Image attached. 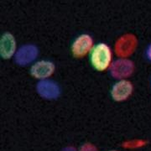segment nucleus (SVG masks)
<instances>
[{
	"mask_svg": "<svg viewBox=\"0 0 151 151\" xmlns=\"http://www.w3.org/2000/svg\"><path fill=\"white\" fill-rule=\"evenodd\" d=\"M90 63L97 71L109 70L113 63V50L106 43L100 42L94 45L89 54Z\"/></svg>",
	"mask_w": 151,
	"mask_h": 151,
	"instance_id": "nucleus-1",
	"label": "nucleus"
},
{
	"mask_svg": "<svg viewBox=\"0 0 151 151\" xmlns=\"http://www.w3.org/2000/svg\"><path fill=\"white\" fill-rule=\"evenodd\" d=\"M135 64L129 58H118L113 60L109 68L110 76L116 80H128L134 74Z\"/></svg>",
	"mask_w": 151,
	"mask_h": 151,
	"instance_id": "nucleus-2",
	"label": "nucleus"
},
{
	"mask_svg": "<svg viewBox=\"0 0 151 151\" xmlns=\"http://www.w3.org/2000/svg\"><path fill=\"white\" fill-rule=\"evenodd\" d=\"M94 41L89 34H81L74 39L70 45V52L76 58H83L90 54Z\"/></svg>",
	"mask_w": 151,
	"mask_h": 151,
	"instance_id": "nucleus-3",
	"label": "nucleus"
},
{
	"mask_svg": "<svg viewBox=\"0 0 151 151\" xmlns=\"http://www.w3.org/2000/svg\"><path fill=\"white\" fill-rule=\"evenodd\" d=\"M138 45V40L133 34H124L117 40L115 43V53L119 58H129L135 51Z\"/></svg>",
	"mask_w": 151,
	"mask_h": 151,
	"instance_id": "nucleus-4",
	"label": "nucleus"
},
{
	"mask_svg": "<svg viewBox=\"0 0 151 151\" xmlns=\"http://www.w3.org/2000/svg\"><path fill=\"white\" fill-rule=\"evenodd\" d=\"M39 55V48L34 44H24L17 50L14 57V62L19 66L34 64Z\"/></svg>",
	"mask_w": 151,
	"mask_h": 151,
	"instance_id": "nucleus-5",
	"label": "nucleus"
},
{
	"mask_svg": "<svg viewBox=\"0 0 151 151\" xmlns=\"http://www.w3.org/2000/svg\"><path fill=\"white\" fill-rule=\"evenodd\" d=\"M55 71V65L53 61L49 60H36L29 68L31 76L39 81L50 79Z\"/></svg>",
	"mask_w": 151,
	"mask_h": 151,
	"instance_id": "nucleus-6",
	"label": "nucleus"
},
{
	"mask_svg": "<svg viewBox=\"0 0 151 151\" xmlns=\"http://www.w3.org/2000/svg\"><path fill=\"white\" fill-rule=\"evenodd\" d=\"M36 92L40 97L46 100H55L61 94V89L56 81L46 79L38 81L36 83Z\"/></svg>",
	"mask_w": 151,
	"mask_h": 151,
	"instance_id": "nucleus-7",
	"label": "nucleus"
},
{
	"mask_svg": "<svg viewBox=\"0 0 151 151\" xmlns=\"http://www.w3.org/2000/svg\"><path fill=\"white\" fill-rule=\"evenodd\" d=\"M134 92V85L129 80H119L110 89V96L113 101L122 103L128 100Z\"/></svg>",
	"mask_w": 151,
	"mask_h": 151,
	"instance_id": "nucleus-8",
	"label": "nucleus"
},
{
	"mask_svg": "<svg viewBox=\"0 0 151 151\" xmlns=\"http://www.w3.org/2000/svg\"><path fill=\"white\" fill-rule=\"evenodd\" d=\"M17 50L15 37L10 32L4 33L0 40V55L4 60H9L14 57Z\"/></svg>",
	"mask_w": 151,
	"mask_h": 151,
	"instance_id": "nucleus-9",
	"label": "nucleus"
},
{
	"mask_svg": "<svg viewBox=\"0 0 151 151\" xmlns=\"http://www.w3.org/2000/svg\"><path fill=\"white\" fill-rule=\"evenodd\" d=\"M77 151H98V150L96 145H94L93 144L90 142H86L83 145H81Z\"/></svg>",
	"mask_w": 151,
	"mask_h": 151,
	"instance_id": "nucleus-10",
	"label": "nucleus"
},
{
	"mask_svg": "<svg viewBox=\"0 0 151 151\" xmlns=\"http://www.w3.org/2000/svg\"><path fill=\"white\" fill-rule=\"evenodd\" d=\"M145 56L146 59L148 60L150 62H151V43L147 46L145 50Z\"/></svg>",
	"mask_w": 151,
	"mask_h": 151,
	"instance_id": "nucleus-11",
	"label": "nucleus"
},
{
	"mask_svg": "<svg viewBox=\"0 0 151 151\" xmlns=\"http://www.w3.org/2000/svg\"><path fill=\"white\" fill-rule=\"evenodd\" d=\"M61 151H77V150H76L75 147H72V146H67V147H65L64 149H62Z\"/></svg>",
	"mask_w": 151,
	"mask_h": 151,
	"instance_id": "nucleus-12",
	"label": "nucleus"
},
{
	"mask_svg": "<svg viewBox=\"0 0 151 151\" xmlns=\"http://www.w3.org/2000/svg\"><path fill=\"white\" fill-rule=\"evenodd\" d=\"M109 151H118V150H109Z\"/></svg>",
	"mask_w": 151,
	"mask_h": 151,
	"instance_id": "nucleus-13",
	"label": "nucleus"
}]
</instances>
